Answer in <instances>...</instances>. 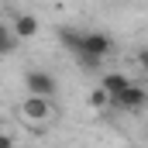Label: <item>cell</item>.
<instances>
[{
	"label": "cell",
	"mask_w": 148,
	"mask_h": 148,
	"mask_svg": "<svg viewBox=\"0 0 148 148\" xmlns=\"http://www.w3.org/2000/svg\"><path fill=\"white\" fill-rule=\"evenodd\" d=\"M24 86H28V97H41V100H55V93H59L55 76L45 73V69H28L24 73Z\"/></svg>",
	"instance_id": "6da1fadb"
},
{
	"label": "cell",
	"mask_w": 148,
	"mask_h": 148,
	"mask_svg": "<svg viewBox=\"0 0 148 148\" xmlns=\"http://www.w3.org/2000/svg\"><path fill=\"white\" fill-rule=\"evenodd\" d=\"M114 52V38L103 35V31H83V38H79V52L76 55H90V59H107Z\"/></svg>",
	"instance_id": "7a4b0ae2"
},
{
	"label": "cell",
	"mask_w": 148,
	"mask_h": 148,
	"mask_svg": "<svg viewBox=\"0 0 148 148\" xmlns=\"http://www.w3.org/2000/svg\"><path fill=\"white\" fill-rule=\"evenodd\" d=\"M145 103H148V90H145V86H138V83H131L124 93L110 97V107H114V110H121V114H138V110H145Z\"/></svg>",
	"instance_id": "3957f363"
},
{
	"label": "cell",
	"mask_w": 148,
	"mask_h": 148,
	"mask_svg": "<svg viewBox=\"0 0 148 148\" xmlns=\"http://www.w3.org/2000/svg\"><path fill=\"white\" fill-rule=\"evenodd\" d=\"M21 114H24V121H31V124H45V121H52V100H41V97H24V103H21Z\"/></svg>",
	"instance_id": "277c9868"
},
{
	"label": "cell",
	"mask_w": 148,
	"mask_h": 148,
	"mask_svg": "<svg viewBox=\"0 0 148 148\" xmlns=\"http://www.w3.org/2000/svg\"><path fill=\"white\" fill-rule=\"evenodd\" d=\"M131 83H134V79H131V76H124V73H103V79H100V90H103L107 97H117V93H124Z\"/></svg>",
	"instance_id": "5b68a950"
},
{
	"label": "cell",
	"mask_w": 148,
	"mask_h": 148,
	"mask_svg": "<svg viewBox=\"0 0 148 148\" xmlns=\"http://www.w3.org/2000/svg\"><path fill=\"white\" fill-rule=\"evenodd\" d=\"M10 31L17 35V41H21V38H35L38 35V17L35 14H17L14 24H10Z\"/></svg>",
	"instance_id": "8992f818"
},
{
	"label": "cell",
	"mask_w": 148,
	"mask_h": 148,
	"mask_svg": "<svg viewBox=\"0 0 148 148\" xmlns=\"http://www.w3.org/2000/svg\"><path fill=\"white\" fill-rule=\"evenodd\" d=\"M14 48H17V35L10 31L7 21H0V59L3 55H14Z\"/></svg>",
	"instance_id": "52a82bcc"
},
{
	"label": "cell",
	"mask_w": 148,
	"mask_h": 148,
	"mask_svg": "<svg viewBox=\"0 0 148 148\" xmlns=\"http://www.w3.org/2000/svg\"><path fill=\"white\" fill-rule=\"evenodd\" d=\"M79 38H83V28H59V41L69 48V52H79Z\"/></svg>",
	"instance_id": "ba28073f"
},
{
	"label": "cell",
	"mask_w": 148,
	"mask_h": 148,
	"mask_svg": "<svg viewBox=\"0 0 148 148\" xmlns=\"http://www.w3.org/2000/svg\"><path fill=\"white\" fill-rule=\"evenodd\" d=\"M76 66H79L83 73H100V69H103V62H100V59H90V55H76Z\"/></svg>",
	"instance_id": "9c48e42d"
},
{
	"label": "cell",
	"mask_w": 148,
	"mask_h": 148,
	"mask_svg": "<svg viewBox=\"0 0 148 148\" xmlns=\"http://www.w3.org/2000/svg\"><path fill=\"white\" fill-rule=\"evenodd\" d=\"M90 103H93V107H110V97H107V93L97 86V90L90 93Z\"/></svg>",
	"instance_id": "30bf717a"
},
{
	"label": "cell",
	"mask_w": 148,
	"mask_h": 148,
	"mask_svg": "<svg viewBox=\"0 0 148 148\" xmlns=\"http://www.w3.org/2000/svg\"><path fill=\"white\" fill-rule=\"evenodd\" d=\"M134 62H138V69L148 76V45H141V48L134 52Z\"/></svg>",
	"instance_id": "8fae6325"
},
{
	"label": "cell",
	"mask_w": 148,
	"mask_h": 148,
	"mask_svg": "<svg viewBox=\"0 0 148 148\" xmlns=\"http://www.w3.org/2000/svg\"><path fill=\"white\" fill-rule=\"evenodd\" d=\"M0 148H14V138H7V134H0Z\"/></svg>",
	"instance_id": "7c38bea8"
},
{
	"label": "cell",
	"mask_w": 148,
	"mask_h": 148,
	"mask_svg": "<svg viewBox=\"0 0 148 148\" xmlns=\"http://www.w3.org/2000/svg\"><path fill=\"white\" fill-rule=\"evenodd\" d=\"M127 148H141V145H127Z\"/></svg>",
	"instance_id": "4fadbf2b"
}]
</instances>
